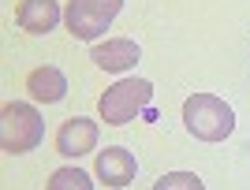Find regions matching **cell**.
I'll use <instances>...</instances> for the list:
<instances>
[{"label":"cell","instance_id":"1","mask_svg":"<svg viewBox=\"0 0 250 190\" xmlns=\"http://www.w3.org/2000/svg\"><path fill=\"white\" fill-rule=\"evenodd\" d=\"M183 127L202 142H224L235 127V112L213 94H194L183 101Z\"/></svg>","mask_w":250,"mask_h":190},{"label":"cell","instance_id":"2","mask_svg":"<svg viewBox=\"0 0 250 190\" xmlns=\"http://www.w3.org/2000/svg\"><path fill=\"white\" fill-rule=\"evenodd\" d=\"M149 97H153V82H146V78H124V82L104 90V97L97 101V112H101L104 127H124L149 108Z\"/></svg>","mask_w":250,"mask_h":190},{"label":"cell","instance_id":"3","mask_svg":"<svg viewBox=\"0 0 250 190\" xmlns=\"http://www.w3.org/2000/svg\"><path fill=\"white\" fill-rule=\"evenodd\" d=\"M42 134H45V127L34 105L8 101L0 108V146H4V153H30L42 142Z\"/></svg>","mask_w":250,"mask_h":190},{"label":"cell","instance_id":"4","mask_svg":"<svg viewBox=\"0 0 250 190\" xmlns=\"http://www.w3.org/2000/svg\"><path fill=\"white\" fill-rule=\"evenodd\" d=\"M120 8H124V0H71V4L63 8V22H67L71 38L94 41V38H101V34L112 26Z\"/></svg>","mask_w":250,"mask_h":190},{"label":"cell","instance_id":"5","mask_svg":"<svg viewBox=\"0 0 250 190\" xmlns=\"http://www.w3.org/2000/svg\"><path fill=\"white\" fill-rule=\"evenodd\" d=\"M94 171H97V179L104 183V187H127V183L135 179V171H138V160L127 153L124 146H112V149H104L101 157L94 160Z\"/></svg>","mask_w":250,"mask_h":190},{"label":"cell","instance_id":"6","mask_svg":"<svg viewBox=\"0 0 250 190\" xmlns=\"http://www.w3.org/2000/svg\"><path fill=\"white\" fill-rule=\"evenodd\" d=\"M97 146V123L94 119H67V123L56 131V149L63 157H86L90 149Z\"/></svg>","mask_w":250,"mask_h":190},{"label":"cell","instance_id":"7","mask_svg":"<svg viewBox=\"0 0 250 190\" xmlns=\"http://www.w3.org/2000/svg\"><path fill=\"white\" fill-rule=\"evenodd\" d=\"M142 49L135 41H127V38H112V41L104 45H94L90 49V60L101 67V71H127V67H135Z\"/></svg>","mask_w":250,"mask_h":190},{"label":"cell","instance_id":"8","mask_svg":"<svg viewBox=\"0 0 250 190\" xmlns=\"http://www.w3.org/2000/svg\"><path fill=\"white\" fill-rule=\"evenodd\" d=\"M15 22L26 34H49L60 22V4L56 0H22L15 8Z\"/></svg>","mask_w":250,"mask_h":190},{"label":"cell","instance_id":"9","mask_svg":"<svg viewBox=\"0 0 250 190\" xmlns=\"http://www.w3.org/2000/svg\"><path fill=\"white\" fill-rule=\"evenodd\" d=\"M26 90H30L34 101H42V105H56V101H63V94H67V78H63L60 67H34L30 78H26Z\"/></svg>","mask_w":250,"mask_h":190},{"label":"cell","instance_id":"10","mask_svg":"<svg viewBox=\"0 0 250 190\" xmlns=\"http://www.w3.org/2000/svg\"><path fill=\"white\" fill-rule=\"evenodd\" d=\"M45 190H94V187H90V175H86L83 168L67 164V168H60V171H52V175H49Z\"/></svg>","mask_w":250,"mask_h":190},{"label":"cell","instance_id":"11","mask_svg":"<svg viewBox=\"0 0 250 190\" xmlns=\"http://www.w3.org/2000/svg\"><path fill=\"white\" fill-rule=\"evenodd\" d=\"M153 190H206L194 171H168L153 183Z\"/></svg>","mask_w":250,"mask_h":190}]
</instances>
